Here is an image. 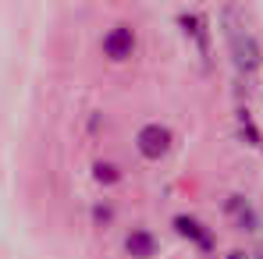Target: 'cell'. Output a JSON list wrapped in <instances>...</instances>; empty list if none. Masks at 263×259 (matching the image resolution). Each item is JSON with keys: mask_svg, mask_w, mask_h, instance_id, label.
I'll return each instance as SVG.
<instances>
[{"mask_svg": "<svg viewBox=\"0 0 263 259\" xmlns=\"http://www.w3.org/2000/svg\"><path fill=\"white\" fill-rule=\"evenodd\" d=\"M238 135H242L253 149H263V135H260V128H256V121H253L249 110H238Z\"/></svg>", "mask_w": 263, "mask_h": 259, "instance_id": "9c48e42d", "label": "cell"}, {"mask_svg": "<svg viewBox=\"0 0 263 259\" xmlns=\"http://www.w3.org/2000/svg\"><path fill=\"white\" fill-rule=\"evenodd\" d=\"M114 216H118V210H114V203H110V199H103V203H96V206H92V224H96V227H110V224H114Z\"/></svg>", "mask_w": 263, "mask_h": 259, "instance_id": "30bf717a", "label": "cell"}, {"mask_svg": "<svg viewBox=\"0 0 263 259\" xmlns=\"http://www.w3.org/2000/svg\"><path fill=\"white\" fill-rule=\"evenodd\" d=\"M100 50H103V57H107L110 64H125V61L135 57V50H139V36H135L132 25H114V29L103 32Z\"/></svg>", "mask_w": 263, "mask_h": 259, "instance_id": "3957f363", "label": "cell"}, {"mask_svg": "<svg viewBox=\"0 0 263 259\" xmlns=\"http://www.w3.org/2000/svg\"><path fill=\"white\" fill-rule=\"evenodd\" d=\"M228 46H231V61H235V68L238 71H256L263 61V50L256 43V36L253 32H246L242 25H235V29H228Z\"/></svg>", "mask_w": 263, "mask_h": 259, "instance_id": "7a4b0ae2", "label": "cell"}, {"mask_svg": "<svg viewBox=\"0 0 263 259\" xmlns=\"http://www.w3.org/2000/svg\"><path fill=\"white\" fill-rule=\"evenodd\" d=\"M178 25L185 29V36H192L196 39V46H199V53L206 57L210 53V22H206V14H199V11H181L178 14Z\"/></svg>", "mask_w": 263, "mask_h": 259, "instance_id": "8992f818", "label": "cell"}, {"mask_svg": "<svg viewBox=\"0 0 263 259\" xmlns=\"http://www.w3.org/2000/svg\"><path fill=\"white\" fill-rule=\"evenodd\" d=\"M249 259H263V256H249Z\"/></svg>", "mask_w": 263, "mask_h": 259, "instance_id": "7c38bea8", "label": "cell"}, {"mask_svg": "<svg viewBox=\"0 0 263 259\" xmlns=\"http://www.w3.org/2000/svg\"><path fill=\"white\" fill-rule=\"evenodd\" d=\"M171 227H175L178 238H185L189 245H196L199 252H214V245H217V238H214V231L199 220V216H189V213H178L171 220Z\"/></svg>", "mask_w": 263, "mask_h": 259, "instance_id": "277c9868", "label": "cell"}, {"mask_svg": "<svg viewBox=\"0 0 263 259\" xmlns=\"http://www.w3.org/2000/svg\"><path fill=\"white\" fill-rule=\"evenodd\" d=\"M228 259H249L246 252H228Z\"/></svg>", "mask_w": 263, "mask_h": 259, "instance_id": "8fae6325", "label": "cell"}, {"mask_svg": "<svg viewBox=\"0 0 263 259\" xmlns=\"http://www.w3.org/2000/svg\"><path fill=\"white\" fill-rule=\"evenodd\" d=\"M125 252L132 259H157L160 242L149 227H132V231H125Z\"/></svg>", "mask_w": 263, "mask_h": 259, "instance_id": "5b68a950", "label": "cell"}, {"mask_svg": "<svg viewBox=\"0 0 263 259\" xmlns=\"http://www.w3.org/2000/svg\"><path fill=\"white\" fill-rule=\"evenodd\" d=\"M121 177H125V171H121L114 160H96V164H92V181H96V185H103V188L118 185Z\"/></svg>", "mask_w": 263, "mask_h": 259, "instance_id": "ba28073f", "label": "cell"}, {"mask_svg": "<svg viewBox=\"0 0 263 259\" xmlns=\"http://www.w3.org/2000/svg\"><path fill=\"white\" fill-rule=\"evenodd\" d=\"M224 210L231 216H238V224L246 227V231H256V224H260V216H256V210L249 206V199L246 195H228V203H224Z\"/></svg>", "mask_w": 263, "mask_h": 259, "instance_id": "52a82bcc", "label": "cell"}, {"mask_svg": "<svg viewBox=\"0 0 263 259\" xmlns=\"http://www.w3.org/2000/svg\"><path fill=\"white\" fill-rule=\"evenodd\" d=\"M135 149H139V156H142V160L160 164V160L175 149V135H171L167 125L149 121V125H142V128L135 131Z\"/></svg>", "mask_w": 263, "mask_h": 259, "instance_id": "6da1fadb", "label": "cell"}]
</instances>
